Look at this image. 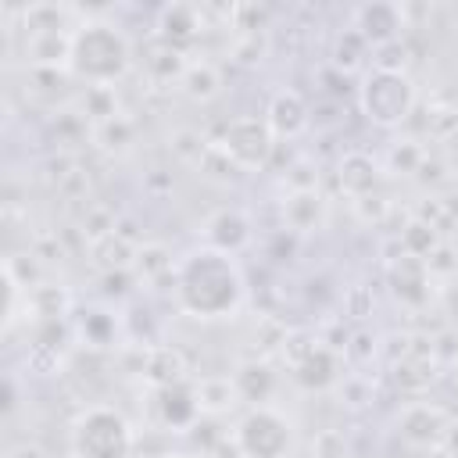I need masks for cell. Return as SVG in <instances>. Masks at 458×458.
I'll return each mask as SVG.
<instances>
[{"label": "cell", "instance_id": "6da1fadb", "mask_svg": "<svg viewBox=\"0 0 458 458\" xmlns=\"http://www.w3.org/2000/svg\"><path fill=\"white\" fill-rule=\"evenodd\" d=\"M175 301L193 318H233L247 297L236 254L197 247L175 265Z\"/></svg>", "mask_w": 458, "mask_h": 458}, {"label": "cell", "instance_id": "7a4b0ae2", "mask_svg": "<svg viewBox=\"0 0 458 458\" xmlns=\"http://www.w3.org/2000/svg\"><path fill=\"white\" fill-rule=\"evenodd\" d=\"M136 64V47L111 18H82L72 43V75L86 86H114Z\"/></svg>", "mask_w": 458, "mask_h": 458}, {"label": "cell", "instance_id": "3957f363", "mask_svg": "<svg viewBox=\"0 0 458 458\" xmlns=\"http://www.w3.org/2000/svg\"><path fill=\"white\" fill-rule=\"evenodd\" d=\"M72 458H132L136 429L111 404H86L68 426Z\"/></svg>", "mask_w": 458, "mask_h": 458}, {"label": "cell", "instance_id": "277c9868", "mask_svg": "<svg viewBox=\"0 0 458 458\" xmlns=\"http://www.w3.org/2000/svg\"><path fill=\"white\" fill-rule=\"evenodd\" d=\"M279 354L290 369V379L308 394H322L344 379V351H336L322 336L290 333Z\"/></svg>", "mask_w": 458, "mask_h": 458}, {"label": "cell", "instance_id": "5b68a950", "mask_svg": "<svg viewBox=\"0 0 458 458\" xmlns=\"http://www.w3.org/2000/svg\"><path fill=\"white\" fill-rule=\"evenodd\" d=\"M415 82L408 79V72H379V68H369L361 86H358V104L365 111L369 122L383 125V129H394V125H404L408 114L415 111Z\"/></svg>", "mask_w": 458, "mask_h": 458}, {"label": "cell", "instance_id": "8992f818", "mask_svg": "<svg viewBox=\"0 0 458 458\" xmlns=\"http://www.w3.org/2000/svg\"><path fill=\"white\" fill-rule=\"evenodd\" d=\"M240 458H286L293 447V422L276 404H250L233 426Z\"/></svg>", "mask_w": 458, "mask_h": 458}, {"label": "cell", "instance_id": "52a82bcc", "mask_svg": "<svg viewBox=\"0 0 458 458\" xmlns=\"http://www.w3.org/2000/svg\"><path fill=\"white\" fill-rule=\"evenodd\" d=\"M454 429H458L454 415L444 404L426 401V397H415V401L401 404L397 415H394V433L411 451H444L447 440L454 437Z\"/></svg>", "mask_w": 458, "mask_h": 458}, {"label": "cell", "instance_id": "ba28073f", "mask_svg": "<svg viewBox=\"0 0 458 458\" xmlns=\"http://www.w3.org/2000/svg\"><path fill=\"white\" fill-rule=\"evenodd\" d=\"M215 143L229 154V161L240 172H258L268 168L272 154H276V136L265 122V114H236L222 125V132L215 136Z\"/></svg>", "mask_w": 458, "mask_h": 458}, {"label": "cell", "instance_id": "9c48e42d", "mask_svg": "<svg viewBox=\"0 0 458 458\" xmlns=\"http://www.w3.org/2000/svg\"><path fill=\"white\" fill-rule=\"evenodd\" d=\"M154 401H150V411H154V422L161 429H172V433H190L204 415H200V401H197V379H179L172 386H157L150 390Z\"/></svg>", "mask_w": 458, "mask_h": 458}, {"label": "cell", "instance_id": "30bf717a", "mask_svg": "<svg viewBox=\"0 0 458 458\" xmlns=\"http://www.w3.org/2000/svg\"><path fill=\"white\" fill-rule=\"evenodd\" d=\"M279 215H283V229L297 233V236H308V233H322L326 222H329V204L318 190H286L283 193V204H279Z\"/></svg>", "mask_w": 458, "mask_h": 458}, {"label": "cell", "instance_id": "8fae6325", "mask_svg": "<svg viewBox=\"0 0 458 458\" xmlns=\"http://www.w3.org/2000/svg\"><path fill=\"white\" fill-rule=\"evenodd\" d=\"M208 32V21H204V11L200 4H165L157 11V25H154V36L168 39L172 47L186 50Z\"/></svg>", "mask_w": 458, "mask_h": 458}, {"label": "cell", "instance_id": "7c38bea8", "mask_svg": "<svg viewBox=\"0 0 458 458\" xmlns=\"http://www.w3.org/2000/svg\"><path fill=\"white\" fill-rule=\"evenodd\" d=\"M136 54H140V57H136V61H140V72H143L147 82H154V86H172V82H179L182 72H186V64H190V54L179 50V47H172V43L161 39V36H150Z\"/></svg>", "mask_w": 458, "mask_h": 458}, {"label": "cell", "instance_id": "4fadbf2b", "mask_svg": "<svg viewBox=\"0 0 458 458\" xmlns=\"http://www.w3.org/2000/svg\"><path fill=\"white\" fill-rule=\"evenodd\" d=\"M250 243V218L243 208H218L204 218V247L240 254Z\"/></svg>", "mask_w": 458, "mask_h": 458}, {"label": "cell", "instance_id": "5bb4252c", "mask_svg": "<svg viewBox=\"0 0 458 458\" xmlns=\"http://www.w3.org/2000/svg\"><path fill=\"white\" fill-rule=\"evenodd\" d=\"M265 122L276 140H293L311 125V107L297 89H276L265 107Z\"/></svg>", "mask_w": 458, "mask_h": 458}, {"label": "cell", "instance_id": "9a60e30c", "mask_svg": "<svg viewBox=\"0 0 458 458\" xmlns=\"http://www.w3.org/2000/svg\"><path fill=\"white\" fill-rule=\"evenodd\" d=\"M351 25L365 36V43H369L372 50L383 47V43H394V39H401V32H404L401 4H365V7L354 11V21H351Z\"/></svg>", "mask_w": 458, "mask_h": 458}, {"label": "cell", "instance_id": "2e32d148", "mask_svg": "<svg viewBox=\"0 0 458 458\" xmlns=\"http://www.w3.org/2000/svg\"><path fill=\"white\" fill-rule=\"evenodd\" d=\"M429 268L422 258H411V254H397L390 261V286H394V297L401 304H411V308H422L429 301Z\"/></svg>", "mask_w": 458, "mask_h": 458}, {"label": "cell", "instance_id": "e0dca14e", "mask_svg": "<svg viewBox=\"0 0 458 458\" xmlns=\"http://www.w3.org/2000/svg\"><path fill=\"white\" fill-rule=\"evenodd\" d=\"M233 379H236V390H240V397L247 404H272V394L279 386V372L272 369V361L268 358H254V354L236 365Z\"/></svg>", "mask_w": 458, "mask_h": 458}, {"label": "cell", "instance_id": "ac0fdd59", "mask_svg": "<svg viewBox=\"0 0 458 458\" xmlns=\"http://www.w3.org/2000/svg\"><path fill=\"white\" fill-rule=\"evenodd\" d=\"M336 182L347 193V200L376 193L379 190V165H376V157L365 154V150H347L340 157V165H336Z\"/></svg>", "mask_w": 458, "mask_h": 458}, {"label": "cell", "instance_id": "d6986e66", "mask_svg": "<svg viewBox=\"0 0 458 458\" xmlns=\"http://www.w3.org/2000/svg\"><path fill=\"white\" fill-rule=\"evenodd\" d=\"M197 401H200V415H208V419H222V415L236 411V408L243 404L233 372L200 376V379H197Z\"/></svg>", "mask_w": 458, "mask_h": 458}, {"label": "cell", "instance_id": "ffe728a7", "mask_svg": "<svg viewBox=\"0 0 458 458\" xmlns=\"http://www.w3.org/2000/svg\"><path fill=\"white\" fill-rule=\"evenodd\" d=\"M222 86H225L222 68H218L211 57H190L182 79L175 82V89H179L186 100H193V104H208V100H215V97L222 93Z\"/></svg>", "mask_w": 458, "mask_h": 458}, {"label": "cell", "instance_id": "44dd1931", "mask_svg": "<svg viewBox=\"0 0 458 458\" xmlns=\"http://www.w3.org/2000/svg\"><path fill=\"white\" fill-rule=\"evenodd\" d=\"M136 140H140V125H136V118L132 114H114V118H107V122H97L93 125V132H89V143L100 150V154H107V157H125L132 147H136Z\"/></svg>", "mask_w": 458, "mask_h": 458}, {"label": "cell", "instance_id": "7402d4cb", "mask_svg": "<svg viewBox=\"0 0 458 458\" xmlns=\"http://www.w3.org/2000/svg\"><path fill=\"white\" fill-rule=\"evenodd\" d=\"M143 379L150 383V390L157 386H172L179 379H190V365L186 354L172 344H150L147 351V365H143Z\"/></svg>", "mask_w": 458, "mask_h": 458}, {"label": "cell", "instance_id": "603a6c76", "mask_svg": "<svg viewBox=\"0 0 458 458\" xmlns=\"http://www.w3.org/2000/svg\"><path fill=\"white\" fill-rule=\"evenodd\" d=\"M175 258H172V247L161 243V240H147L140 250H136V261H132V276L136 283H157L165 276H175Z\"/></svg>", "mask_w": 458, "mask_h": 458}, {"label": "cell", "instance_id": "cb8c5ba5", "mask_svg": "<svg viewBox=\"0 0 458 458\" xmlns=\"http://www.w3.org/2000/svg\"><path fill=\"white\" fill-rule=\"evenodd\" d=\"M72 104H75V111H79L89 125L122 114V107H118V86H82Z\"/></svg>", "mask_w": 458, "mask_h": 458}, {"label": "cell", "instance_id": "d4e9b609", "mask_svg": "<svg viewBox=\"0 0 458 458\" xmlns=\"http://www.w3.org/2000/svg\"><path fill=\"white\" fill-rule=\"evenodd\" d=\"M433 379H437V358L401 354L394 361V383L401 394H422V390H429Z\"/></svg>", "mask_w": 458, "mask_h": 458}, {"label": "cell", "instance_id": "484cf974", "mask_svg": "<svg viewBox=\"0 0 458 458\" xmlns=\"http://www.w3.org/2000/svg\"><path fill=\"white\" fill-rule=\"evenodd\" d=\"M136 250H140V247L129 243V240H122L118 233H111V236L89 243V258L100 265V272H122V268H132Z\"/></svg>", "mask_w": 458, "mask_h": 458}, {"label": "cell", "instance_id": "4316f807", "mask_svg": "<svg viewBox=\"0 0 458 458\" xmlns=\"http://www.w3.org/2000/svg\"><path fill=\"white\" fill-rule=\"evenodd\" d=\"M268 43H272L268 32H229V39H225V57H229L233 64H240V68H254V64L265 61Z\"/></svg>", "mask_w": 458, "mask_h": 458}, {"label": "cell", "instance_id": "83f0119b", "mask_svg": "<svg viewBox=\"0 0 458 458\" xmlns=\"http://www.w3.org/2000/svg\"><path fill=\"white\" fill-rule=\"evenodd\" d=\"M208 147H211V140H208L200 129L179 125V129L168 132V154H172L179 165H186V168H197L200 157L208 154Z\"/></svg>", "mask_w": 458, "mask_h": 458}, {"label": "cell", "instance_id": "f1b7e54d", "mask_svg": "<svg viewBox=\"0 0 458 458\" xmlns=\"http://www.w3.org/2000/svg\"><path fill=\"white\" fill-rule=\"evenodd\" d=\"M365 57H372V47L365 43V36H361L354 25H347V29L336 36V43H333V64L347 75V72H358V68L365 64Z\"/></svg>", "mask_w": 458, "mask_h": 458}, {"label": "cell", "instance_id": "f546056e", "mask_svg": "<svg viewBox=\"0 0 458 458\" xmlns=\"http://www.w3.org/2000/svg\"><path fill=\"white\" fill-rule=\"evenodd\" d=\"M114 333H118V318H114L111 311H100V308L82 311V318H79V336H82L86 347L104 351V347L114 344Z\"/></svg>", "mask_w": 458, "mask_h": 458}, {"label": "cell", "instance_id": "4dcf8cb0", "mask_svg": "<svg viewBox=\"0 0 458 458\" xmlns=\"http://www.w3.org/2000/svg\"><path fill=\"white\" fill-rule=\"evenodd\" d=\"M440 243H444V240H440V229H433V225L422 222V218H411V222L401 229V250L411 254V258H422V261H426Z\"/></svg>", "mask_w": 458, "mask_h": 458}, {"label": "cell", "instance_id": "1f68e13d", "mask_svg": "<svg viewBox=\"0 0 458 458\" xmlns=\"http://www.w3.org/2000/svg\"><path fill=\"white\" fill-rule=\"evenodd\" d=\"M422 161H426V147L419 140H397L386 150V172L390 175H419Z\"/></svg>", "mask_w": 458, "mask_h": 458}, {"label": "cell", "instance_id": "d6a6232c", "mask_svg": "<svg viewBox=\"0 0 458 458\" xmlns=\"http://www.w3.org/2000/svg\"><path fill=\"white\" fill-rule=\"evenodd\" d=\"M193 172H197V175H204L208 182H218V186H222V182H233V179L240 175V168L229 161V154H225V150H222L215 140H211L208 154L200 157V165H197Z\"/></svg>", "mask_w": 458, "mask_h": 458}, {"label": "cell", "instance_id": "836d02e7", "mask_svg": "<svg viewBox=\"0 0 458 458\" xmlns=\"http://www.w3.org/2000/svg\"><path fill=\"white\" fill-rule=\"evenodd\" d=\"M351 211H354V218L361 222V225H383L386 218H390V211H394V204L376 190V193H365V197H354L351 200Z\"/></svg>", "mask_w": 458, "mask_h": 458}, {"label": "cell", "instance_id": "e575fe53", "mask_svg": "<svg viewBox=\"0 0 458 458\" xmlns=\"http://www.w3.org/2000/svg\"><path fill=\"white\" fill-rule=\"evenodd\" d=\"M440 304H444V315H447V326L458 333V276L440 290Z\"/></svg>", "mask_w": 458, "mask_h": 458}, {"label": "cell", "instance_id": "d590c367", "mask_svg": "<svg viewBox=\"0 0 458 458\" xmlns=\"http://www.w3.org/2000/svg\"><path fill=\"white\" fill-rule=\"evenodd\" d=\"M4 458H50V454H47V447L36 444V440H18V444H11V447L4 451Z\"/></svg>", "mask_w": 458, "mask_h": 458}, {"label": "cell", "instance_id": "8d00e7d4", "mask_svg": "<svg viewBox=\"0 0 458 458\" xmlns=\"http://www.w3.org/2000/svg\"><path fill=\"white\" fill-rule=\"evenodd\" d=\"M154 458H193V454H186V451H161V454H154Z\"/></svg>", "mask_w": 458, "mask_h": 458}, {"label": "cell", "instance_id": "74e56055", "mask_svg": "<svg viewBox=\"0 0 458 458\" xmlns=\"http://www.w3.org/2000/svg\"><path fill=\"white\" fill-rule=\"evenodd\" d=\"M454 361H458V358H454Z\"/></svg>", "mask_w": 458, "mask_h": 458}]
</instances>
